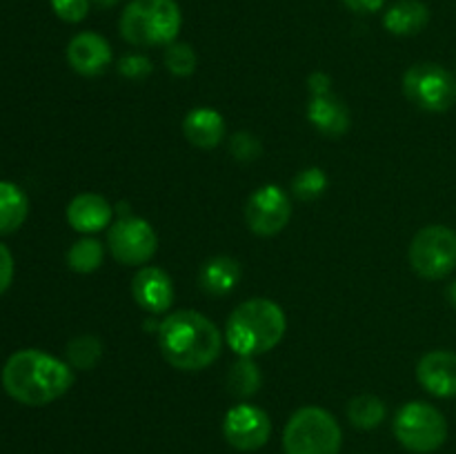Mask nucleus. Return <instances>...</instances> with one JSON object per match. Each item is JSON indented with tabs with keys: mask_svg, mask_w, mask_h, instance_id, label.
I'll return each instance as SVG.
<instances>
[{
	"mask_svg": "<svg viewBox=\"0 0 456 454\" xmlns=\"http://www.w3.org/2000/svg\"><path fill=\"white\" fill-rule=\"evenodd\" d=\"M74 385L69 363L43 350H18L3 368V387L13 401L40 408L61 399Z\"/></svg>",
	"mask_w": 456,
	"mask_h": 454,
	"instance_id": "f257e3e1",
	"label": "nucleus"
},
{
	"mask_svg": "<svg viewBox=\"0 0 456 454\" xmlns=\"http://www.w3.org/2000/svg\"><path fill=\"white\" fill-rule=\"evenodd\" d=\"M163 359L181 372H199L212 365L223 350L216 325L194 310H176L159 325Z\"/></svg>",
	"mask_w": 456,
	"mask_h": 454,
	"instance_id": "f03ea898",
	"label": "nucleus"
},
{
	"mask_svg": "<svg viewBox=\"0 0 456 454\" xmlns=\"http://www.w3.org/2000/svg\"><path fill=\"white\" fill-rule=\"evenodd\" d=\"M285 329H288V319L283 307L270 298L256 296L234 307L227 319L225 338L232 352L254 359L274 350L283 341Z\"/></svg>",
	"mask_w": 456,
	"mask_h": 454,
	"instance_id": "7ed1b4c3",
	"label": "nucleus"
},
{
	"mask_svg": "<svg viewBox=\"0 0 456 454\" xmlns=\"http://www.w3.org/2000/svg\"><path fill=\"white\" fill-rule=\"evenodd\" d=\"M183 13L176 0H132L123 9L118 29L134 47H156L176 40Z\"/></svg>",
	"mask_w": 456,
	"mask_h": 454,
	"instance_id": "20e7f679",
	"label": "nucleus"
},
{
	"mask_svg": "<svg viewBox=\"0 0 456 454\" xmlns=\"http://www.w3.org/2000/svg\"><path fill=\"white\" fill-rule=\"evenodd\" d=\"M341 443L337 418L319 405L297 409L283 432L285 454H338Z\"/></svg>",
	"mask_w": 456,
	"mask_h": 454,
	"instance_id": "39448f33",
	"label": "nucleus"
},
{
	"mask_svg": "<svg viewBox=\"0 0 456 454\" xmlns=\"http://www.w3.org/2000/svg\"><path fill=\"white\" fill-rule=\"evenodd\" d=\"M395 436L410 452L430 454L436 452L448 439V423L435 405L412 401L396 412Z\"/></svg>",
	"mask_w": 456,
	"mask_h": 454,
	"instance_id": "423d86ee",
	"label": "nucleus"
},
{
	"mask_svg": "<svg viewBox=\"0 0 456 454\" xmlns=\"http://www.w3.org/2000/svg\"><path fill=\"white\" fill-rule=\"evenodd\" d=\"M408 256L421 279H445L456 270V231L445 225L423 227L410 243Z\"/></svg>",
	"mask_w": 456,
	"mask_h": 454,
	"instance_id": "0eeeda50",
	"label": "nucleus"
},
{
	"mask_svg": "<svg viewBox=\"0 0 456 454\" xmlns=\"http://www.w3.org/2000/svg\"><path fill=\"white\" fill-rule=\"evenodd\" d=\"M403 93L426 111H448L456 102V78L436 62H417L403 74Z\"/></svg>",
	"mask_w": 456,
	"mask_h": 454,
	"instance_id": "6e6552de",
	"label": "nucleus"
},
{
	"mask_svg": "<svg viewBox=\"0 0 456 454\" xmlns=\"http://www.w3.org/2000/svg\"><path fill=\"white\" fill-rule=\"evenodd\" d=\"M107 247L111 256L123 265H142L154 258L159 249V236L145 218L127 216L110 227Z\"/></svg>",
	"mask_w": 456,
	"mask_h": 454,
	"instance_id": "1a4fd4ad",
	"label": "nucleus"
},
{
	"mask_svg": "<svg viewBox=\"0 0 456 454\" xmlns=\"http://www.w3.org/2000/svg\"><path fill=\"white\" fill-rule=\"evenodd\" d=\"M292 216L289 196L279 185H263L245 205V223L258 236H274L288 227Z\"/></svg>",
	"mask_w": 456,
	"mask_h": 454,
	"instance_id": "9d476101",
	"label": "nucleus"
},
{
	"mask_svg": "<svg viewBox=\"0 0 456 454\" xmlns=\"http://www.w3.org/2000/svg\"><path fill=\"white\" fill-rule=\"evenodd\" d=\"M223 434L232 448L240 452H256L270 441L272 421L265 409L249 403H239L227 409L223 418Z\"/></svg>",
	"mask_w": 456,
	"mask_h": 454,
	"instance_id": "9b49d317",
	"label": "nucleus"
},
{
	"mask_svg": "<svg viewBox=\"0 0 456 454\" xmlns=\"http://www.w3.org/2000/svg\"><path fill=\"white\" fill-rule=\"evenodd\" d=\"M132 296L150 314H165L174 305V283L160 267H141L132 280Z\"/></svg>",
	"mask_w": 456,
	"mask_h": 454,
	"instance_id": "f8f14e48",
	"label": "nucleus"
},
{
	"mask_svg": "<svg viewBox=\"0 0 456 454\" xmlns=\"http://www.w3.org/2000/svg\"><path fill=\"white\" fill-rule=\"evenodd\" d=\"M67 62L80 76H98L111 65V47L96 31H80L67 45Z\"/></svg>",
	"mask_w": 456,
	"mask_h": 454,
	"instance_id": "ddd939ff",
	"label": "nucleus"
},
{
	"mask_svg": "<svg viewBox=\"0 0 456 454\" xmlns=\"http://www.w3.org/2000/svg\"><path fill=\"white\" fill-rule=\"evenodd\" d=\"M421 387L441 399L456 396V354L450 350H432L417 365Z\"/></svg>",
	"mask_w": 456,
	"mask_h": 454,
	"instance_id": "4468645a",
	"label": "nucleus"
},
{
	"mask_svg": "<svg viewBox=\"0 0 456 454\" xmlns=\"http://www.w3.org/2000/svg\"><path fill=\"white\" fill-rule=\"evenodd\" d=\"M111 214L114 209H111L110 200L94 191L78 194L67 205V221L80 234H96V231L110 227Z\"/></svg>",
	"mask_w": 456,
	"mask_h": 454,
	"instance_id": "2eb2a0df",
	"label": "nucleus"
},
{
	"mask_svg": "<svg viewBox=\"0 0 456 454\" xmlns=\"http://www.w3.org/2000/svg\"><path fill=\"white\" fill-rule=\"evenodd\" d=\"M307 118L325 136L338 138L350 129V111L332 92L323 96H312L307 105Z\"/></svg>",
	"mask_w": 456,
	"mask_h": 454,
	"instance_id": "dca6fc26",
	"label": "nucleus"
},
{
	"mask_svg": "<svg viewBox=\"0 0 456 454\" xmlns=\"http://www.w3.org/2000/svg\"><path fill=\"white\" fill-rule=\"evenodd\" d=\"M183 132L191 145L200 147V150H212L225 136V120L216 109L196 107L183 120Z\"/></svg>",
	"mask_w": 456,
	"mask_h": 454,
	"instance_id": "f3484780",
	"label": "nucleus"
},
{
	"mask_svg": "<svg viewBox=\"0 0 456 454\" xmlns=\"http://www.w3.org/2000/svg\"><path fill=\"white\" fill-rule=\"evenodd\" d=\"M240 265L232 256H212L200 267V289L209 296H225L239 285Z\"/></svg>",
	"mask_w": 456,
	"mask_h": 454,
	"instance_id": "a211bd4d",
	"label": "nucleus"
},
{
	"mask_svg": "<svg viewBox=\"0 0 456 454\" xmlns=\"http://www.w3.org/2000/svg\"><path fill=\"white\" fill-rule=\"evenodd\" d=\"M430 22V9L421 0H399L383 16V27L395 36H414Z\"/></svg>",
	"mask_w": 456,
	"mask_h": 454,
	"instance_id": "6ab92c4d",
	"label": "nucleus"
},
{
	"mask_svg": "<svg viewBox=\"0 0 456 454\" xmlns=\"http://www.w3.org/2000/svg\"><path fill=\"white\" fill-rule=\"evenodd\" d=\"M29 214L27 194L16 182L0 181V234H12Z\"/></svg>",
	"mask_w": 456,
	"mask_h": 454,
	"instance_id": "aec40b11",
	"label": "nucleus"
},
{
	"mask_svg": "<svg viewBox=\"0 0 456 454\" xmlns=\"http://www.w3.org/2000/svg\"><path fill=\"white\" fill-rule=\"evenodd\" d=\"M386 403L372 394H361L347 403V418L359 430H374L386 421Z\"/></svg>",
	"mask_w": 456,
	"mask_h": 454,
	"instance_id": "412c9836",
	"label": "nucleus"
},
{
	"mask_svg": "<svg viewBox=\"0 0 456 454\" xmlns=\"http://www.w3.org/2000/svg\"><path fill=\"white\" fill-rule=\"evenodd\" d=\"M227 387L239 399H249L261 387V369L249 356H240L227 374Z\"/></svg>",
	"mask_w": 456,
	"mask_h": 454,
	"instance_id": "4be33fe9",
	"label": "nucleus"
},
{
	"mask_svg": "<svg viewBox=\"0 0 456 454\" xmlns=\"http://www.w3.org/2000/svg\"><path fill=\"white\" fill-rule=\"evenodd\" d=\"M102 256H105V249H102L101 240L92 239V236H85V239L76 240L74 245L67 252V265L71 267L78 274H92L101 267Z\"/></svg>",
	"mask_w": 456,
	"mask_h": 454,
	"instance_id": "5701e85b",
	"label": "nucleus"
},
{
	"mask_svg": "<svg viewBox=\"0 0 456 454\" xmlns=\"http://www.w3.org/2000/svg\"><path fill=\"white\" fill-rule=\"evenodd\" d=\"M102 343L92 334H80L67 343V361L76 369H92L101 361Z\"/></svg>",
	"mask_w": 456,
	"mask_h": 454,
	"instance_id": "b1692460",
	"label": "nucleus"
},
{
	"mask_svg": "<svg viewBox=\"0 0 456 454\" xmlns=\"http://www.w3.org/2000/svg\"><path fill=\"white\" fill-rule=\"evenodd\" d=\"M165 67L172 76H178V78H185V76H191L196 71V53L194 49L187 43H174L167 45L165 49Z\"/></svg>",
	"mask_w": 456,
	"mask_h": 454,
	"instance_id": "393cba45",
	"label": "nucleus"
},
{
	"mask_svg": "<svg viewBox=\"0 0 456 454\" xmlns=\"http://www.w3.org/2000/svg\"><path fill=\"white\" fill-rule=\"evenodd\" d=\"M325 190H328V176H325L323 169L319 167L303 169V172H298L297 178L292 181L294 196L301 200L319 199V196L325 194Z\"/></svg>",
	"mask_w": 456,
	"mask_h": 454,
	"instance_id": "a878e982",
	"label": "nucleus"
},
{
	"mask_svg": "<svg viewBox=\"0 0 456 454\" xmlns=\"http://www.w3.org/2000/svg\"><path fill=\"white\" fill-rule=\"evenodd\" d=\"M230 151L234 154L236 160H243V163H248V160L258 158V154H261V142H258V138L252 136V134L239 132L232 136Z\"/></svg>",
	"mask_w": 456,
	"mask_h": 454,
	"instance_id": "bb28decb",
	"label": "nucleus"
},
{
	"mask_svg": "<svg viewBox=\"0 0 456 454\" xmlns=\"http://www.w3.org/2000/svg\"><path fill=\"white\" fill-rule=\"evenodd\" d=\"M92 0H52L56 16L65 22H80L89 13Z\"/></svg>",
	"mask_w": 456,
	"mask_h": 454,
	"instance_id": "cd10ccee",
	"label": "nucleus"
},
{
	"mask_svg": "<svg viewBox=\"0 0 456 454\" xmlns=\"http://www.w3.org/2000/svg\"><path fill=\"white\" fill-rule=\"evenodd\" d=\"M120 76H127V78H145V76L151 74V61L147 56H141V53H129L123 61L118 62Z\"/></svg>",
	"mask_w": 456,
	"mask_h": 454,
	"instance_id": "c85d7f7f",
	"label": "nucleus"
},
{
	"mask_svg": "<svg viewBox=\"0 0 456 454\" xmlns=\"http://www.w3.org/2000/svg\"><path fill=\"white\" fill-rule=\"evenodd\" d=\"M13 280V256L3 243H0V296L9 289Z\"/></svg>",
	"mask_w": 456,
	"mask_h": 454,
	"instance_id": "c756f323",
	"label": "nucleus"
},
{
	"mask_svg": "<svg viewBox=\"0 0 456 454\" xmlns=\"http://www.w3.org/2000/svg\"><path fill=\"white\" fill-rule=\"evenodd\" d=\"M341 3L356 13H374L383 9L387 0H341Z\"/></svg>",
	"mask_w": 456,
	"mask_h": 454,
	"instance_id": "7c9ffc66",
	"label": "nucleus"
},
{
	"mask_svg": "<svg viewBox=\"0 0 456 454\" xmlns=\"http://www.w3.org/2000/svg\"><path fill=\"white\" fill-rule=\"evenodd\" d=\"M307 85H310V93L312 96H323V93H330V78L325 74H321V71H314V74L310 76V80H307Z\"/></svg>",
	"mask_w": 456,
	"mask_h": 454,
	"instance_id": "2f4dec72",
	"label": "nucleus"
},
{
	"mask_svg": "<svg viewBox=\"0 0 456 454\" xmlns=\"http://www.w3.org/2000/svg\"><path fill=\"white\" fill-rule=\"evenodd\" d=\"M92 3H96L98 7H114V4L118 3V0H92Z\"/></svg>",
	"mask_w": 456,
	"mask_h": 454,
	"instance_id": "473e14b6",
	"label": "nucleus"
},
{
	"mask_svg": "<svg viewBox=\"0 0 456 454\" xmlns=\"http://www.w3.org/2000/svg\"><path fill=\"white\" fill-rule=\"evenodd\" d=\"M448 296H450V303H452V305L456 307V283L450 285V289H448Z\"/></svg>",
	"mask_w": 456,
	"mask_h": 454,
	"instance_id": "72a5a7b5",
	"label": "nucleus"
}]
</instances>
